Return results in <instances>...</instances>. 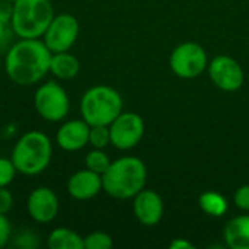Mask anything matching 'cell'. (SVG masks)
<instances>
[{"label":"cell","instance_id":"1","mask_svg":"<svg viewBox=\"0 0 249 249\" xmlns=\"http://www.w3.org/2000/svg\"><path fill=\"white\" fill-rule=\"evenodd\" d=\"M51 54L42 38H19L4 53V71L19 86L36 85L50 73Z\"/></svg>","mask_w":249,"mask_h":249},{"label":"cell","instance_id":"2","mask_svg":"<svg viewBox=\"0 0 249 249\" xmlns=\"http://www.w3.org/2000/svg\"><path fill=\"white\" fill-rule=\"evenodd\" d=\"M147 168L140 158L123 156L111 162L102 175V191L115 200H130L146 185Z\"/></svg>","mask_w":249,"mask_h":249},{"label":"cell","instance_id":"3","mask_svg":"<svg viewBox=\"0 0 249 249\" xmlns=\"http://www.w3.org/2000/svg\"><path fill=\"white\" fill-rule=\"evenodd\" d=\"M10 159L18 174L25 177H36L42 174L51 163V139L41 130L25 131L13 144Z\"/></svg>","mask_w":249,"mask_h":249},{"label":"cell","instance_id":"4","mask_svg":"<svg viewBox=\"0 0 249 249\" xmlns=\"http://www.w3.org/2000/svg\"><path fill=\"white\" fill-rule=\"evenodd\" d=\"M51 0H16L12 6V28L18 38H42L54 18Z\"/></svg>","mask_w":249,"mask_h":249},{"label":"cell","instance_id":"5","mask_svg":"<svg viewBox=\"0 0 249 249\" xmlns=\"http://www.w3.org/2000/svg\"><path fill=\"white\" fill-rule=\"evenodd\" d=\"M123 98L108 85H95L80 98V115L89 125H109L123 112Z\"/></svg>","mask_w":249,"mask_h":249},{"label":"cell","instance_id":"6","mask_svg":"<svg viewBox=\"0 0 249 249\" xmlns=\"http://www.w3.org/2000/svg\"><path fill=\"white\" fill-rule=\"evenodd\" d=\"M34 107L38 115L48 123H61L70 112L67 90L55 80L41 83L34 93Z\"/></svg>","mask_w":249,"mask_h":249},{"label":"cell","instance_id":"7","mask_svg":"<svg viewBox=\"0 0 249 249\" xmlns=\"http://www.w3.org/2000/svg\"><path fill=\"white\" fill-rule=\"evenodd\" d=\"M209 57L206 50L197 42H182L177 45L169 55V67L172 73L185 80L197 79L209 66Z\"/></svg>","mask_w":249,"mask_h":249},{"label":"cell","instance_id":"8","mask_svg":"<svg viewBox=\"0 0 249 249\" xmlns=\"http://www.w3.org/2000/svg\"><path fill=\"white\" fill-rule=\"evenodd\" d=\"M80 34V23L71 13H58L51 19L42 41L51 53L70 51Z\"/></svg>","mask_w":249,"mask_h":249},{"label":"cell","instance_id":"9","mask_svg":"<svg viewBox=\"0 0 249 249\" xmlns=\"http://www.w3.org/2000/svg\"><path fill=\"white\" fill-rule=\"evenodd\" d=\"M144 120L136 112H121L111 124V144L118 150L134 149L144 136Z\"/></svg>","mask_w":249,"mask_h":249},{"label":"cell","instance_id":"10","mask_svg":"<svg viewBox=\"0 0 249 249\" xmlns=\"http://www.w3.org/2000/svg\"><path fill=\"white\" fill-rule=\"evenodd\" d=\"M207 73L210 80L223 92H236L245 82L242 66L229 55H217L209 61Z\"/></svg>","mask_w":249,"mask_h":249},{"label":"cell","instance_id":"11","mask_svg":"<svg viewBox=\"0 0 249 249\" xmlns=\"http://www.w3.org/2000/svg\"><path fill=\"white\" fill-rule=\"evenodd\" d=\"M28 216L38 225H48L55 220L60 212V200L50 187L34 188L26 198Z\"/></svg>","mask_w":249,"mask_h":249},{"label":"cell","instance_id":"12","mask_svg":"<svg viewBox=\"0 0 249 249\" xmlns=\"http://www.w3.org/2000/svg\"><path fill=\"white\" fill-rule=\"evenodd\" d=\"M89 131L90 125L83 118L64 120L55 133L57 146L69 153L79 152L89 144Z\"/></svg>","mask_w":249,"mask_h":249},{"label":"cell","instance_id":"13","mask_svg":"<svg viewBox=\"0 0 249 249\" xmlns=\"http://www.w3.org/2000/svg\"><path fill=\"white\" fill-rule=\"evenodd\" d=\"M133 212L143 226H156L163 217V200L153 190H142L133 197Z\"/></svg>","mask_w":249,"mask_h":249},{"label":"cell","instance_id":"14","mask_svg":"<svg viewBox=\"0 0 249 249\" xmlns=\"http://www.w3.org/2000/svg\"><path fill=\"white\" fill-rule=\"evenodd\" d=\"M67 193L77 201L95 198L102 191V175L85 168L71 174L67 179Z\"/></svg>","mask_w":249,"mask_h":249},{"label":"cell","instance_id":"15","mask_svg":"<svg viewBox=\"0 0 249 249\" xmlns=\"http://www.w3.org/2000/svg\"><path fill=\"white\" fill-rule=\"evenodd\" d=\"M223 239L231 249H249V214L231 219L223 229Z\"/></svg>","mask_w":249,"mask_h":249},{"label":"cell","instance_id":"16","mask_svg":"<svg viewBox=\"0 0 249 249\" xmlns=\"http://www.w3.org/2000/svg\"><path fill=\"white\" fill-rule=\"evenodd\" d=\"M80 71V61L69 51L53 53L50 60V73L57 80H71Z\"/></svg>","mask_w":249,"mask_h":249},{"label":"cell","instance_id":"17","mask_svg":"<svg viewBox=\"0 0 249 249\" xmlns=\"http://www.w3.org/2000/svg\"><path fill=\"white\" fill-rule=\"evenodd\" d=\"M50 249H83V236L69 228H54L47 236Z\"/></svg>","mask_w":249,"mask_h":249},{"label":"cell","instance_id":"18","mask_svg":"<svg viewBox=\"0 0 249 249\" xmlns=\"http://www.w3.org/2000/svg\"><path fill=\"white\" fill-rule=\"evenodd\" d=\"M198 206L206 214H209L212 217H222L229 209L228 200L216 191L203 193L198 197Z\"/></svg>","mask_w":249,"mask_h":249},{"label":"cell","instance_id":"19","mask_svg":"<svg viewBox=\"0 0 249 249\" xmlns=\"http://www.w3.org/2000/svg\"><path fill=\"white\" fill-rule=\"evenodd\" d=\"M12 6V3L0 0V53H6L13 42V36H16L10 23Z\"/></svg>","mask_w":249,"mask_h":249},{"label":"cell","instance_id":"20","mask_svg":"<svg viewBox=\"0 0 249 249\" xmlns=\"http://www.w3.org/2000/svg\"><path fill=\"white\" fill-rule=\"evenodd\" d=\"M111 162L112 160L104 152V149H92L85 156V168H88V169H90L99 175L105 174V171L109 168Z\"/></svg>","mask_w":249,"mask_h":249},{"label":"cell","instance_id":"21","mask_svg":"<svg viewBox=\"0 0 249 249\" xmlns=\"http://www.w3.org/2000/svg\"><path fill=\"white\" fill-rule=\"evenodd\" d=\"M112 247V236L107 232L95 231L83 236V249H111Z\"/></svg>","mask_w":249,"mask_h":249},{"label":"cell","instance_id":"22","mask_svg":"<svg viewBox=\"0 0 249 249\" xmlns=\"http://www.w3.org/2000/svg\"><path fill=\"white\" fill-rule=\"evenodd\" d=\"M111 144L109 125H90L89 146L92 149H105Z\"/></svg>","mask_w":249,"mask_h":249},{"label":"cell","instance_id":"23","mask_svg":"<svg viewBox=\"0 0 249 249\" xmlns=\"http://www.w3.org/2000/svg\"><path fill=\"white\" fill-rule=\"evenodd\" d=\"M18 175L10 158H0V188L9 187Z\"/></svg>","mask_w":249,"mask_h":249},{"label":"cell","instance_id":"24","mask_svg":"<svg viewBox=\"0 0 249 249\" xmlns=\"http://www.w3.org/2000/svg\"><path fill=\"white\" fill-rule=\"evenodd\" d=\"M13 245L20 249H35L39 247V238L36 233H34L31 231H23V232L18 233Z\"/></svg>","mask_w":249,"mask_h":249},{"label":"cell","instance_id":"25","mask_svg":"<svg viewBox=\"0 0 249 249\" xmlns=\"http://www.w3.org/2000/svg\"><path fill=\"white\" fill-rule=\"evenodd\" d=\"M233 203L235 206L242 210V212H249V184L242 185L235 191L233 196Z\"/></svg>","mask_w":249,"mask_h":249},{"label":"cell","instance_id":"26","mask_svg":"<svg viewBox=\"0 0 249 249\" xmlns=\"http://www.w3.org/2000/svg\"><path fill=\"white\" fill-rule=\"evenodd\" d=\"M10 233H12V228L7 214H0V249L4 248L9 244Z\"/></svg>","mask_w":249,"mask_h":249},{"label":"cell","instance_id":"27","mask_svg":"<svg viewBox=\"0 0 249 249\" xmlns=\"http://www.w3.org/2000/svg\"><path fill=\"white\" fill-rule=\"evenodd\" d=\"M13 209V194L7 187L0 188V214H7Z\"/></svg>","mask_w":249,"mask_h":249},{"label":"cell","instance_id":"28","mask_svg":"<svg viewBox=\"0 0 249 249\" xmlns=\"http://www.w3.org/2000/svg\"><path fill=\"white\" fill-rule=\"evenodd\" d=\"M169 248L171 249H194L196 248V245H194L191 241L185 239V238H175V239L169 244Z\"/></svg>","mask_w":249,"mask_h":249},{"label":"cell","instance_id":"29","mask_svg":"<svg viewBox=\"0 0 249 249\" xmlns=\"http://www.w3.org/2000/svg\"><path fill=\"white\" fill-rule=\"evenodd\" d=\"M3 1H7V3H12V4H13V3H15L16 0H3Z\"/></svg>","mask_w":249,"mask_h":249}]
</instances>
